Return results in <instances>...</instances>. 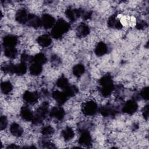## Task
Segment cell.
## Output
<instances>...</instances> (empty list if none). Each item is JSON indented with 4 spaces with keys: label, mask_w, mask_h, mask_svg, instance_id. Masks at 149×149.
Returning a JSON list of instances; mask_svg holds the SVG:
<instances>
[{
    "label": "cell",
    "mask_w": 149,
    "mask_h": 149,
    "mask_svg": "<svg viewBox=\"0 0 149 149\" xmlns=\"http://www.w3.org/2000/svg\"><path fill=\"white\" fill-rule=\"evenodd\" d=\"M100 112L101 113V115L104 116H109L111 115H114L115 113H116V111L115 109L112 108V107L107 105L102 107L100 108Z\"/></svg>",
    "instance_id": "20"
},
{
    "label": "cell",
    "mask_w": 149,
    "mask_h": 149,
    "mask_svg": "<svg viewBox=\"0 0 149 149\" xmlns=\"http://www.w3.org/2000/svg\"><path fill=\"white\" fill-rule=\"evenodd\" d=\"M140 96L144 99L147 100L148 99V87H146L143 88L140 92Z\"/></svg>",
    "instance_id": "36"
},
{
    "label": "cell",
    "mask_w": 149,
    "mask_h": 149,
    "mask_svg": "<svg viewBox=\"0 0 149 149\" xmlns=\"http://www.w3.org/2000/svg\"><path fill=\"white\" fill-rule=\"evenodd\" d=\"M63 90H64L63 93L66 94V95L68 97H73L78 93V88L75 86H73V85L72 86L69 85Z\"/></svg>",
    "instance_id": "24"
},
{
    "label": "cell",
    "mask_w": 149,
    "mask_h": 149,
    "mask_svg": "<svg viewBox=\"0 0 149 149\" xmlns=\"http://www.w3.org/2000/svg\"><path fill=\"white\" fill-rule=\"evenodd\" d=\"M10 132L14 136L20 137L23 133V129L19 124L13 123L10 126Z\"/></svg>",
    "instance_id": "19"
},
{
    "label": "cell",
    "mask_w": 149,
    "mask_h": 149,
    "mask_svg": "<svg viewBox=\"0 0 149 149\" xmlns=\"http://www.w3.org/2000/svg\"><path fill=\"white\" fill-rule=\"evenodd\" d=\"M17 49L15 47H9V48H5V49L4 51V54L5 55L9 58L13 59L15 58L17 55Z\"/></svg>",
    "instance_id": "28"
},
{
    "label": "cell",
    "mask_w": 149,
    "mask_h": 149,
    "mask_svg": "<svg viewBox=\"0 0 149 149\" xmlns=\"http://www.w3.org/2000/svg\"><path fill=\"white\" fill-rule=\"evenodd\" d=\"M20 115L22 118L27 121L32 120L34 115L31 111L27 107H22L20 110Z\"/></svg>",
    "instance_id": "15"
},
{
    "label": "cell",
    "mask_w": 149,
    "mask_h": 149,
    "mask_svg": "<svg viewBox=\"0 0 149 149\" xmlns=\"http://www.w3.org/2000/svg\"><path fill=\"white\" fill-rule=\"evenodd\" d=\"M97 109V105L96 103L93 101H89L83 104L82 106V112L86 115H94Z\"/></svg>",
    "instance_id": "3"
},
{
    "label": "cell",
    "mask_w": 149,
    "mask_h": 149,
    "mask_svg": "<svg viewBox=\"0 0 149 149\" xmlns=\"http://www.w3.org/2000/svg\"><path fill=\"white\" fill-rule=\"evenodd\" d=\"M100 84L101 85V87L113 85L111 76H110L109 74H105V76H104L100 80Z\"/></svg>",
    "instance_id": "23"
},
{
    "label": "cell",
    "mask_w": 149,
    "mask_h": 149,
    "mask_svg": "<svg viewBox=\"0 0 149 149\" xmlns=\"http://www.w3.org/2000/svg\"><path fill=\"white\" fill-rule=\"evenodd\" d=\"M38 44L42 47H48L52 42L51 38L47 34H43L38 37L37 38Z\"/></svg>",
    "instance_id": "17"
},
{
    "label": "cell",
    "mask_w": 149,
    "mask_h": 149,
    "mask_svg": "<svg viewBox=\"0 0 149 149\" xmlns=\"http://www.w3.org/2000/svg\"><path fill=\"white\" fill-rule=\"evenodd\" d=\"M138 108L137 102L134 100L127 101L123 105L122 111L123 112L128 114H133L136 112Z\"/></svg>",
    "instance_id": "5"
},
{
    "label": "cell",
    "mask_w": 149,
    "mask_h": 149,
    "mask_svg": "<svg viewBox=\"0 0 149 149\" xmlns=\"http://www.w3.org/2000/svg\"><path fill=\"white\" fill-rule=\"evenodd\" d=\"M27 23L29 26L33 28H38L42 24L41 19H40L38 16L33 14H29Z\"/></svg>",
    "instance_id": "9"
},
{
    "label": "cell",
    "mask_w": 149,
    "mask_h": 149,
    "mask_svg": "<svg viewBox=\"0 0 149 149\" xmlns=\"http://www.w3.org/2000/svg\"><path fill=\"white\" fill-rule=\"evenodd\" d=\"M108 51V47L107 45L103 42H98L95 49V53L96 55L101 56L105 55Z\"/></svg>",
    "instance_id": "18"
},
{
    "label": "cell",
    "mask_w": 149,
    "mask_h": 149,
    "mask_svg": "<svg viewBox=\"0 0 149 149\" xmlns=\"http://www.w3.org/2000/svg\"><path fill=\"white\" fill-rule=\"evenodd\" d=\"M33 61L34 62V63L42 65L47 62V58L44 54L39 53V54H36L33 57Z\"/></svg>",
    "instance_id": "27"
},
{
    "label": "cell",
    "mask_w": 149,
    "mask_h": 149,
    "mask_svg": "<svg viewBox=\"0 0 149 149\" xmlns=\"http://www.w3.org/2000/svg\"><path fill=\"white\" fill-rule=\"evenodd\" d=\"M43 146L45 148H54V144L49 143V142H45L43 143Z\"/></svg>",
    "instance_id": "41"
},
{
    "label": "cell",
    "mask_w": 149,
    "mask_h": 149,
    "mask_svg": "<svg viewBox=\"0 0 149 149\" xmlns=\"http://www.w3.org/2000/svg\"><path fill=\"white\" fill-rule=\"evenodd\" d=\"M24 100L30 104L36 103L38 99V94L35 92H31L26 91L24 92L23 95Z\"/></svg>",
    "instance_id": "7"
},
{
    "label": "cell",
    "mask_w": 149,
    "mask_h": 149,
    "mask_svg": "<svg viewBox=\"0 0 149 149\" xmlns=\"http://www.w3.org/2000/svg\"><path fill=\"white\" fill-rule=\"evenodd\" d=\"M51 61L52 63H54L55 64H58L60 62V59L56 55H54L52 57Z\"/></svg>",
    "instance_id": "40"
},
{
    "label": "cell",
    "mask_w": 149,
    "mask_h": 149,
    "mask_svg": "<svg viewBox=\"0 0 149 149\" xmlns=\"http://www.w3.org/2000/svg\"><path fill=\"white\" fill-rule=\"evenodd\" d=\"M74 132L70 127H66L62 132V136L66 141L71 140L74 137Z\"/></svg>",
    "instance_id": "21"
},
{
    "label": "cell",
    "mask_w": 149,
    "mask_h": 149,
    "mask_svg": "<svg viewBox=\"0 0 149 149\" xmlns=\"http://www.w3.org/2000/svg\"><path fill=\"white\" fill-rule=\"evenodd\" d=\"M114 89V85L105 86V87H101L100 92L101 94L104 97L109 96Z\"/></svg>",
    "instance_id": "31"
},
{
    "label": "cell",
    "mask_w": 149,
    "mask_h": 149,
    "mask_svg": "<svg viewBox=\"0 0 149 149\" xmlns=\"http://www.w3.org/2000/svg\"><path fill=\"white\" fill-rule=\"evenodd\" d=\"M148 111H149V107L148 105H146L143 110V116L146 119H147L148 118Z\"/></svg>",
    "instance_id": "38"
},
{
    "label": "cell",
    "mask_w": 149,
    "mask_h": 149,
    "mask_svg": "<svg viewBox=\"0 0 149 149\" xmlns=\"http://www.w3.org/2000/svg\"><path fill=\"white\" fill-rule=\"evenodd\" d=\"M108 26L111 28H115L117 29H120L122 28V24L120 20L116 19L115 15L111 16L108 20Z\"/></svg>",
    "instance_id": "16"
},
{
    "label": "cell",
    "mask_w": 149,
    "mask_h": 149,
    "mask_svg": "<svg viewBox=\"0 0 149 149\" xmlns=\"http://www.w3.org/2000/svg\"><path fill=\"white\" fill-rule=\"evenodd\" d=\"M85 72V68L81 64H77L74 66L73 68V74L79 77H80Z\"/></svg>",
    "instance_id": "26"
},
{
    "label": "cell",
    "mask_w": 149,
    "mask_h": 149,
    "mask_svg": "<svg viewBox=\"0 0 149 149\" xmlns=\"http://www.w3.org/2000/svg\"><path fill=\"white\" fill-rule=\"evenodd\" d=\"M84 10L81 9H72L68 8L65 11V15L69 20L73 22H74L78 17L83 15Z\"/></svg>",
    "instance_id": "4"
},
{
    "label": "cell",
    "mask_w": 149,
    "mask_h": 149,
    "mask_svg": "<svg viewBox=\"0 0 149 149\" xmlns=\"http://www.w3.org/2000/svg\"><path fill=\"white\" fill-rule=\"evenodd\" d=\"M29 15V14L27 13V12L25 9H20L16 12L15 19L18 23L20 24H25L27 23Z\"/></svg>",
    "instance_id": "8"
},
{
    "label": "cell",
    "mask_w": 149,
    "mask_h": 149,
    "mask_svg": "<svg viewBox=\"0 0 149 149\" xmlns=\"http://www.w3.org/2000/svg\"><path fill=\"white\" fill-rule=\"evenodd\" d=\"M49 115L52 118H55L58 120H61L65 116V111L61 107H55L51 109Z\"/></svg>",
    "instance_id": "11"
},
{
    "label": "cell",
    "mask_w": 149,
    "mask_h": 149,
    "mask_svg": "<svg viewBox=\"0 0 149 149\" xmlns=\"http://www.w3.org/2000/svg\"><path fill=\"white\" fill-rule=\"evenodd\" d=\"M41 132L44 135H50L54 132V129L52 126L48 125L43 127L41 129Z\"/></svg>",
    "instance_id": "33"
},
{
    "label": "cell",
    "mask_w": 149,
    "mask_h": 149,
    "mask_svg": "<svg viewBox=\"0 0 149 149\" xmlns=\"http://www.w3.org/2000/svg\"><path fill=\"white\" fill-rule=\"evenodd\" d=\"M56 84L58 87L62 89H65L66 87L69 86V82L66 77L62 76L58 79Z\"/></svg>",
    "instance_id": "32"
},
{
    "label": "cell",
    "mask_w": 149,
    "mask_h": 149,
    "mask_svg": "<svg viewBox=\"0 0 149 149\" xmlns=\"http://www.w3.org/2000/svg\"><path fill=\"white\" fill-rule=\"evenodd\" d=\"M1 69L2 71H3L5 73L13 74V73H15V65L10 63H5L2 66Z\"/></svg>",
    "instance_id": "30"
},
{
    "label": "cell",
    "mask_w": 149,
    "mask_h": 149,
    "mask_svg": "<svg viewBox=\"0 0 149 149\" xmlns=\"http://www.w3.org/2000/svg\"><path fill=\"white\" fill-rule=\"evenodd\" d=\"M8 125V120L5 116H1L0 118V129L1 130L5 129Z\"/></svg>",
    "instance_id": "35"
},
{
    "label": "cell",
    "mask_w": 149,
    "mask_h": 149,
    "mask_svg": "<svg viewBox=\"0 0 149 149\" xmlns=\"http://www.w3.org/2000/svg\"><path fill=\"white\" fill-rule=\"evenodd\" d=\"M70 28V25L63 19H58L55 23L51 30V34L52 37L59 39L66 33Z\"/></svg>",
    "instance_id": "1"
},
{
    "label": "cell",
    "mask_w": 149,
    "mask_h": 149,
    "mask_svg": "<svg viewBox=\"0 0 149 149\" xmlns=\"http://www.w3.org/2000/svg\"><path fill=\"white\" fill-rule=\"evenodd\" d=\"M48 104L47 102H43L37 109L36 113L34 115L32 119L33 123L34 125H37L42 122L44 119L45 115L48 112Z\"/></svg>",
    "instance_id": "2"
},
{
    "label": "cell",
    "mask_w": 149,
    "mask_h": 149,
    "mask_svg": "<svg viewBox=\"0 0 149 149\" xmlns=\"http://www.w3.org/2000/svg\"><path fill=\"white\" fill-rule=\"evenodd\" d=\"M82 16H83V18L84 19H86H86H88L91 16V13L90 12H84V13H83Z\"/></svg>",
    "instance_id": "39"
},
{
    "label": "cell",
    "mask_w": 149,
    "mask_h": 149,
    "mask_svg": "<svg viewBox=\"0 0 149 149\" xmlns=\"http://www.w3.org/2000/svg\"><path fill=\"white\" fill-rule=\"evenodd\" d=\"M79 143L84 146H90L91 144V137L90 133L86 131L83 132L79 139Z\"/></svg>",
    "instance_id": "12"
},
{
    "label": "cell",
    "mask_w": 149,
    "mask_h": 149,
    "mask_svg": "<svg viewBox=\"0 0 149 149\" xmlns=\"http://www.w3.org/2000/svg\"><path fill=\"white\" fill-rule=\"evenodd\" d=\"M55 22L54 17L49 14H44L42 17V24L45 29L52 27L55 24Z\"/></svg>",
    "instance_id": "6"
},
{
    "label": "cell",
    "mask_w": 149,
    "mask_h": 149,
    "mask_svg": "<svg viewBox=\"0 0 149 149\" xmlns=\"http://www.w3.org/2000/svg\"><path fill=\"white\" fill-rule=\"evenodd\" d=\"M17 43V38L13 35H7L3 40V45L5 48L14 47Z\"/></svg>",
    "instance_id": "10"
},
{
    "label": "cell",
    "mask_w": 149,
    "mask_h": 149,
    "mask_svg": "<svg viewBox=\"0 0 149 149\" xmlns=\"http://www.w3.org/2000/svg\"><path fill=\"white\" fill-rule=\"evenodd\" d=\"M33 57L26 54V53H24L21 56V61H22V62L23 63H29V62H31V61H33Z\"/></svg>",
    "instance_id": "34"
},
{
    "label": "cell",
    "mask_w": 149,
    "mask_h": 149,
    "mask_svg": "<svg viewBox=\"0 0 149 149\" xmlns=\"http://www.w3.org/2000/svg\"><path fill=\"white\" fill-rule=\"evenodd\" d=\"M90 33L89 27L84 24L81 23L77 27V36L79 37L82 38L87 36Z\"/></svg>",
    "instance_id": "14"
},
{
    "label": "cell",
    "mask_w": 149,
    "mask_h": 149,
    "mask_svg": "<svg viewBox=\"0 0 149 149\" xmlns=\"http://www.w3.org/2000/svg\"><path fill=\"white\" fill-rule=\"evenodd\" d=\"M1 88L4 94H8L12 90V85L9 81H3L1 84Z\"/></svg>",
    "instance_id": "29"
},
{
    "label": "cell",
    "mask_w": 149,
    "mask_h": 149,
    "mask_svg": "<svg viewBox=\"0 0 149 149\" xmlns=\"http://www.w3.org/2000/svg\"><path fill=\"white\" fill-rule=\"evenodd\" d=\"M52 97L60 105H62L66 102L68 99V97L63 92H61L58 90L52 93Z\"/></svg>",
    "instance_id": "13"
},
{
    "label": "cell",
    "mask_w": 149,
    "mask_h": 149,
    "mask_svg": "<svg viewBox=\"0 0 149 149\" xmlns=\"http://www.w3.org/2000/svg\"><path fill=\"white\" fill-rule=\"evenodd\" d=\"M42 70L41 65L33 63L30 67V73L33 76H38L39 75Z\"/></svg>",
    "instance_id": "22"
},
{
    "label": "cell",
    "mask_w": 149,
    "mask_h": 149,
    "mask_svg": "<svg viewBox=\"0 0 149 149\" xmlns=\"http://www.w3.org/2000/svg\"><path fill=\"white\" fill-rule=\"evenodd\" d=\"M27 71V66L26 64L23 62H21L17 65H15V73L17 75L21 76L23 75L26 73Z\"/></svg>",
    "instance_id": "25"
},
{
    "label": "cell",
    "mask_w": 149,
    "mask_h": 149,
    "mask_svg": "<svg viewBox=\"0 0 149 149\" xmlns=\"http://www.w3.org/2000/svg\"><path fill=\"white\" fill-rule=\"evenodd\" d=\"M18 147H19L17 146H16L15 144H11V145L9 146L7 148H18Z\"/></svg>",
    "instance_id": "42"
},
{
    "label": "cell",
    "mask_w": 149,
    "mask_h": 149,
    "mask_svg": "<svg viewBox=\"0 0 149 149\" xmlns=\"http://www.w3.org/2000/svg\"><path fill=\"white\" fill-rule=\"evenodd\" d=\"M148 24L144 20H141L137 23L136 24V28L139 30H143L146 29L147 27Z\"/></svg>",
    "instance_id": "37"
}]
</instances>
